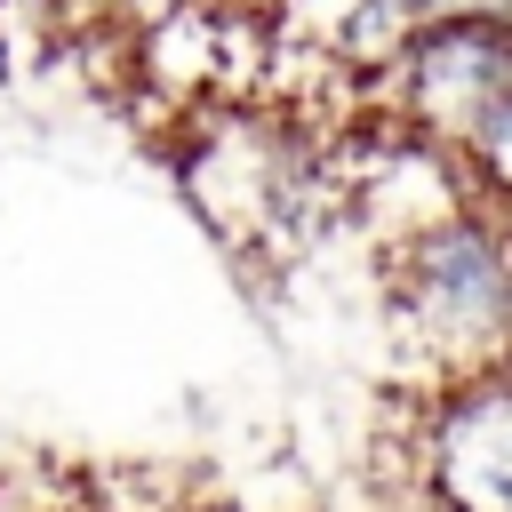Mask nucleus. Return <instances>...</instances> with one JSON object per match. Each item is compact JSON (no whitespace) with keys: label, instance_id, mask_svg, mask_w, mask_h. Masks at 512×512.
Here are the masks:
<instances>
[{"label":"nucleus","instance_id":"1","mask_svg":"<svg viewBox=\"0 0 512 512\" xmlns=\"http://www.w3.org/2000/svg\"><path fill=\"white\" fill-rule=\"evenodd\" d=\"M384 296L408 344L448 368V384L504 368L512 360V224L472 200L464 216L384 256Z\"/></svg>","mask_w":512,"mask_h":512},{"label":"nucleus","instance_id":"5","mask_svg":"<svg viewBox=\"0 0 512 512\" xmlns=\"http://www.w3.org/2000/svg\"><path fill=\"white\" fill-rule=\"evenodd\" d=\"M200 512H232V504H200Z\"/></svg>","mask_w":512,"mask_h":512},{"label":"nucleus","instance_id":"4","mask_svg":"<svg viewBox=\"0 0 512 512\" xmlns=\"http://www.w3.org/2000/svg\"><path fill=\"white\" fill-rule=\"evenodd\" d=\"M384 512H456V504H440V496H424V488H400Z\"/></svg>","mask_w":512,"mask_h":512},{"label":"nucleus","instance_id":"3","mask_svg":"<svg viewBox=\"0 0 512 512\" xmlns=\"http://www.w3.org/2000/svg\"><path fill=\"white\" fill-rule=\"evenodd\" d=\"M456 160H464L472 200H480L488 216H504V224H512V104H496V112L472 128V144H464Z\"/></svg>","mask_w":512,"mask_h":512},{"label":"nucleus","instance_id":"2","mask_svg":"<svg viewBox=\"0 0 512 512\" xmlns=\"http://www.w3.org/2000/svg\"><path fill=\"white\" fill-rule=\"evenodd\" d=\"M384 120L432 152H464L472 128L512 104V16H440L384 80Z\"/></svg>","mask_w":512,"mask_h":512}]
</instances>
